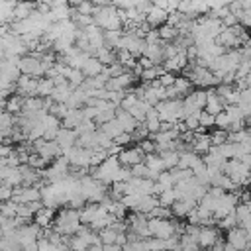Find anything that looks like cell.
Segmentation results:
<instances>
[{"instance_id":"cell-21","label":"cell","mask_w":251,"mask_h":251,"mask_svg":"<svg viewBox=\"0 0 251 251\" xmlns=\"http://www.w3.org/2000/svg\"><path fill=\"white\" fill-rule=\"evenodd\" d=\"M151 110V106L145 102V100H137V104L133 106V108H129V110H126V112H129L131 114V118L137 122V124H143L145 122V116H147V112Z\"/></svg>"},{"instance_id":"cell-27","label":"cell","mask_w":251,"mask_h":251,"mask_svg":"<svg viewBox=\"0 0 251 251\" xmlns=\"http://www.w3.org/2000/svg\"><path fill=\"white\" fill-rule=\"evenodd\" d=\"M159 206V200H157V196H141V200H139V206H137V210H135V214H143V216H147L153 208H157Z\"/></svg>"},{"instance_id":"cell-16","label":"cell","mask_w":251,"mask_h":251,"mask_svg":"<svg viewBox=\"0 0 251 251\" xmlns=\"http://www.w3.org/2000/svg\"><path fill=\"white\" fill-rule=\"evenodd\" d=\"M200 161H202L200 155H196L190 149H186V151H180L178 153V165H176V169H188V171H192V167L198 165Z\"/></svg>"},{"instance_id":"cell-4","label":"cell","mask_w":251,"mask_h":251,"mask_svg":"<svg viewBox=\"0 0 251 251\" xmlns=\"http://www.w3.org/2000/svg\"><path fill=\"white\" fill-rule=\"evenodd\" d=\"M37 82H39V78H35V76L20 75L18 80H16V84H14V90L24 100L25 98H31V96H37Z\"/></svg>"},{"instance_id":"cell-43","label":"cell","mask_w":251,"mask_h":251,"mask_svg":"<svg viewBox=\"0 0 251 251\" xmlns=\"http://www.w3.org/2000/svg\"><path fill=\"white\" fill-rule=\"evenodd\" d=\"M116 237H118V233H116L114 229H110V227L98 231V239H100L102 245H112V243H116Z\"/></svg>"},{"instance_id":"cell-12","label":"cell","mask_w":251,"mask_h":251,"mask_svg":"<svg viewBox=\"0 0 251 251\" xmlns=\"http://www.w3.org/2000/svg\"><path fill=\"white\" fill-rule=\"evenodd\" d=\"M53 220H55V210H53V208H45V206L33 216V224L39 226L41 229L51 227V226H53Z\"/></svg>"},{"instance_id":"cell-54","label":"cell","mask_w":251,"mask_h":251,"mask_svg":"<svg viewBox=\"0 0 251 251\" xmlns=\"http://www.w3.org/2000/svg\"><path fill=\"white\" fill-rule=\"evenodd\" d=\"M239 22H237V18L233 16V14H229V16H226L224 20H222V25L227 29V27H233V25H237Z\"/></svg>"},{"instance_id":"cell-22","label":"cell","mask_w":251,"mask_h":251,"mask_svg":"<svg viewBox=\"0 0 251 251\" xmlns=\"http://www.w3.org/2000/svg\"><path fill=\"white\" fill-rule=\"evenodd\" d=\"M98 129L104 133V135H108L112 141L120 135V133H124V129H122V126H120V122L114 118V120H110V122H106V124H102V126H98Z\"/></svg>"},{"instance_id":"cell-48","label":"cell","mask_w":251,"mask_h":251,"mask_svg":"<svg viewBox=\"0 0 251 251\" xmlns=\"http://www.w3.org/2000/svg\"><path fill=\"white\" fill-rule=\"evenodd\" d=\"M137 147H139V151H141L143 155H153V153H155V141H151L149 137L143 139V141H139Z\"/></svg>"},{"instance_id":"cell-49","label":"cell","mask_w":251,"mask_h":251,"mask_svg":"<svg viewBox=\"0 0 251 251\" xmlns=\"http://www.w3.org/2000/svg\"><path fill=\"white\" fill-rule=\"evenodd\" d=\"M129 171H131V176H133V178H147V176H149V169H147L143 163L131 167Z\"/></svg>"},{"instance_id":"cell-14","label":"cell","mask_w":251,"mask_h":251,"mask_svg":"<svg viewBox=\"0 0 251 251\" xmlns=\"http://www.w3.org/2000/svg\"><path fill=\"white\" fill-rule=\"evenodd\" d=\"M167 16H169V14H167L165 10H159V8H155V6H153V8L147 12L145 22L149 24V27H151V29H157V27H161V25L167 22Z\"/></svg>"},{"instance_id":"cell-29","label":"cell","mask_w":251,"mask_h":251,"mask_svg":"<svg viewBox=\"0 0 251 251\" xmlns=\"http://www.w3.org/2000/svg\"><path fill=\"white\" fill-rule=\"evenodd\" d=\"M94 57H96L104 67H110L112 63H116V51H114V49H108V47H100V49L94 53Z\"/></svg>"},{"instance_id":"cell-18","label":"cell","mask_w":251,"mask_h":251,"mask_svg":"<svg viewBox=\"0 0 251 251\" xmlns=\"http://www.w3.org/2000/svg\"><path fill=\"white\" fill-rule=\"evenodd\" d=\"M80 71H82L84 78H94V76H98V75L104 71V65H102L96 57H90V59L84 63V67H82Z\"/></svg>"},{"instance_id":"cell-6","label":"cell","mask_w":251,"mask_h":251,"mask_svg":"<svg viewBox=\"0 0 251 251\" xmlns=\"http://www.w3.org/2000/svg\"><path fill=\"white\" fill-rule=\"evenodd\" d=\"M226 243L231 245V247L237 249V251H247V249L251 247V245H249V239H247V233H245V229H241V227L229 229L227 235H226Z\"/></svg>"},{"instance_id":"cell-28","label":"cell","mask_w":251,"mask_h":251,"mask_svg":"<svg viewBox=\"0 0 251 251\" xmlns=\"http://www.w3.org/2000/svg\"><path fill=\"white\" fill-rule=\"evenodd\" d=\"M157 33H159V39L163 43H171V41H175L178 37V29L176 27H171L167 24H163L161 27H157Z\"/></svg>"},{"instance_id":"cell-40","label":"cell","mask_w":251,"mask_h":251,"mask_svg":"<svg viewBox=\"0 0 251 251\" xmlns=\"http://www.w3.org/2000/svg\"><path fill=\"white\" fill-rule=\"evenodd\" d=\"M198 126L206 131L208 127H214L216 126V116H212V114H208V112H200V116H198Z\"/></svg>"},{"instance_id":"cell-53","label":"cell","mask_w":251,"mask_h":251,"mask_svg":"<svg viewBox=\"0 0 251 251\" xmlns=\"http://www.w3.org/2000/svg\"><path fill=\"white\" fill-rule=\"evenodd\" d=\"M14 145H10V143H0V159H6V157H10L12 153H14Z\"/></svg>"},{"instance_id":"cell-55","label":"cell","mask_w":251,"mask_h":251,"mask_svg":"<svg viewBox=\"0 0 251 251\" xmlns=\"http://www.w3.org/2000/svg\"><path fill=\"white\" fill-rule=\"evenodd\" d=\"M127 243V233H118V237H116V245L118 247H124Z\"/></svg>"},{"instance_id":"cell-8","label":"cell","mask_w":251,"mask_h":251,"mask_svg":"<svg viewBox=\"0 0 251 251\" xmlns=\"http://www.w3.org/2000/svg\"><path fill=\"white\" fill-rule=\"evenodd\" d=\"M76 139H78V135H76L75 129H65V127H61L59 133H57V137H55V143H57V145L63 149V153H65L67 149H71V147L76 145Z\"/></svg>"},{"instance_id":"cell-46","label":"cell","mask_w":251,"mask_h":251,"mask_svg":"<svg viewBox=\"0 0 251 251\" xmlns=\"http://www.w3.org/2000/svg\"><path fill=\"white\" fill-rule=\"evenodd\" d=\"M149 137V131H147V127H145V124H137V127L133 129V133H131V141H143V139H147Z\"/></svg>"},{"instance_id":"cell-59","label":"cell","mask_w":251,"mask_h":251,"mask_svg":"<svg viewBox=\"0 0 251 251\" xmlns=\"http://www.w3.org/2000/svg\"><path fill=\"white\" fill-rule=\"evenodd\" d=\"M247 133H249V135H251V126H249V127H247Z\"/></svg>"},{"instance_id":"cell-41","label":"cell","mask_w":251,"mask_h":251,"mask_svg":"<svg viewBox=\"0 0 251 251\" xmlns=\"http://www.w3.org/2000/svg\"><path fill=\"white\" fill-rule=\"evenodd\" d=\"M27 167H31V169H35V171H43V169H47L49 165L37 155V153H29V157H27V163H25Z\"/></svg>"},{"instance_id":"cell-34","label":"cell","mask_w":251,"mask_h":251,"mask_svg":"<svg viewBox=\"0 0 251 251\" xmlns=\"http://www.w3.org/2000/svg\"><path fill=\"white\" fill-rule=\"evenodd\" d=\"M16 214H18V204H16L14 200L0 202V216H4V218H8V220H12V218H16Z\"/></svg>"},{"instance_id":"cell-44","label":"cell","mask_w":251,"mask_h":251,"mask_svg":"<svg viewBox=\"0 0 251 251\" xmlns=\"http://www.w3.org/2000/svg\"><path fill=\"white\" fill-rule=\"evenodd\" d=\"M137 94L133 92V90H126V96H124V100H122V104H120V108L122 110H129V108H133L135 104H137Z\"/></svg>"},{"instance_id":"cell-35","label":"cell","mask_w":251,"mask_h":251,"mask_svg":"<svg viewBox=\"0 0 251 251\" xmlns=\"http://www.w3.org/2000/svg\"><path fill=\"white\" fill-rule=\"evenodd\" d=\"M151 218H155V220H171V218H173V212H171V208L157 206V208H153V210L147 214V220H151Z\"/></svg>"},{"instance_id":"cell-17","label":"cell","mask_w":251,"mask_h":251,"mask_svg":"<svg viewBox=\"0 0 251 251\" xmlns=\"http://www.w3.org/2000/svg\"><path fill=\"white\" fill-rule=\"evenodd\" d=\"M76 88H73L69 82L67 84H61V86H55L53 88V92H51V100L55 102V104H67V100H69V96L75 92Z\"/></svg>"},{"instance_id":"cell-11","label":"cell","mask_w":251,"mask_h":251,"mask_svg":"<svg viewBox=\"0 0 251 251\" xmlns=\"http://www.w3.org/2000/svg\"><path fill=\"white\" fill-rule=\"evenodd\" d=\"M204 112H208V114H212V116H218L220 112H224V102H222V98L216 94L214 88H208V98H206Z\"/></svg>"},{"instance_id":"cell-57","label":"cell","mask_w":251,"mask_h":251,"mask_svg":"<svg viewBox=\"0 0 251 251\" xmlns=\"http://www.w3.org/2000/svg\"><path fill=\"white\" fill-rule=\"evenodd\" d=\"M65 239H67V237H65ZM55 251H71V249H69V245L63 241L61 245H57V247H55Z\"/></svg>"},{"instance_id":"cell-9","label":"cell","mask_w":251,"mask_h":251,"mask_svg":"<svg viewBox=\"0 0 251 251\" xmlns=\"http://www.w3.org/2000/svg\"><path fill=\"white\" fill-rule=\"evenodd\" d=\"M198 206V202H194V200H176L173 206H171V212H173V218H176V220H182V218H186L194 208Z\"/></svg>"},{"instance_id":"cell-30","label":"cell","mask_w":251,"mask_h":251,"mask_svg":"<svg viewBox=\"0 0 251 251\" xmlns=\"http://www.w3.org/2000/svg\"><path fill=\"white\" fill-rule=\"evenodd\" d=\"M53 88H55L53 80L47 78V76H41L39 82H37V98H49L51 92H53Z\"/></svg>"},{"instance_id":"cell-42","label":"cell","mask_w":251,"mask_h":251,"mask_svg":"<svg viewBox=\"0 0 251 251\" xmlns=\"http://www.w3.org/2000/svg\"><path fill=\"white\" fill-rule=\"evenodd\" d=\"M169 173H171V176H173L175 184H178V182H184V180L192 178V171H188V169H173V171H169Z\"/></svg>"},{"instance_id":"cell-25","label":"cell","mask_w":251,"mask_h":251,"mask_svg":"<svg viewBox=\"0 0 251 251\" xmlns=\"http://www.w3.org/2000/svg\"><path fill=\"white\" fill-rule=\"evenodd\" d=\"M96 212H98V204H90V202H86V204L78 210V214H80V224H82V226H90V222L94 220Z\"/></svg>"},{"instance_id":"cell-23","label":"cell","mask_w":251,"mask_h":251,"mask_svg":"<svg viewBox=\"0 0 251 251\" xmlns=\"http://www.w3.org/2000/svg\"><path fill=\"white\" fill-rule=\"evenodd\" d=\"M143 165H145V167L149 169V173H153V175H161V173L165 171V165H163V161H161V157H159L157 153H153V155H145Z\"/></svg>"},{"instance_id":"cell-36","label":"cell","mask_w":251,"mask_h":251,"mask_svg":"<svg viewBox=\"0 0 251 251\" xmlns=\"http://www.w3.org/2000/svg\"><path fill=\"white\" fill-rule=\"evenodd\" d=\"M71 8H75V12L80 16H94L96 10L94 2H78V4H71Z\"/></svg>"},{"instance_id":"cell-15","label":"cell","mask_w":251,"mask_h":251,"mask_svg":"<svg viewBox=\"0 0 251 251\" xmlns=\"http://www.w3.org/2000/svg\"><path fill=\"white\" fill-rule=\"evenodd\" d=\"M116 120L120 122V126H122V129L126 131V133H133V129L137 127V122L131 118V114L129 112H126V110H122V108H116Z\"/></svg>"},{"instance_id":"cell-24","label":"cell","mask_w":251,"mask_h":251,"mask_svg":"<svg viewBox=\"0 0 251 251\" xmlns=\"http://www.w3.org/2000/svg\"><path fill=\"white\" fill-rule=\"evenodd\" d=\"M173 90H175L176 96L182 100V96H186L188 92H192V82H190L186 76H176V78H175V84H173Z\"/></svg>"},{"instance_id":"cell-20","label":"cell","mask_w":251,"mask_h":251,"mask_svg":"<svg viewBox=\"0 0 251 251\" xmlns=\"http://www.w3.org/2000/svg\"><path fill=\"white\" fill-rule=\"evenodd\" d=\"M24 110V98L18 96V94H12L6 98V106H4V112L12 114V116H20Z\"/></svg>"},{"instance_id":"cell-51","label":"cell","mask_w":251,"mask_h":251,"mask_svg":"<svg viewBox=\"0 0 251 251\" xmlns=\"http://www.w3.org/2000/svg\"><path fill=\"white\" fill-rule=\"evenodd\" d=\"M214 127H218V129H226V131H227V127H229V118H227L226 112H220V114L216 116V126H214Z\"/></svg>"},{"instance_id":"cell-52","label":"cell","mask_w":251,"mask_h":251,"mask_svg":"<svg viewBox=\"0 0 251 251\" xmlns=\"http://www.w3.org/2000/svg\"><path fill=\"white\" fill-rule=\"evenodd\" d=\"M114 143H116L118 147H127V145L131 143V135L124 131V133H120V135H118V137L114 139Z\"/></svg>"},{"instance_id":"cell-2","label":"cell","mask_w":251,"mask_h":251,"mask_svg":"<svg viewBox=\"0 0 251 251\" xmlns=\"http://www.w3.org/2000/svg\"><path fill=\"white\" fill-rule=\"evenodd\" d=\"M94 25H98L102 31H120L122 29V20L118 16V10L114 8V4L108 6H98V10L94 12Z\"/></svg>"},{"instance_id":"cell-19","label":"cell","mask_w":251,"mask_h":251,"mask_svg":"<svg viewBox=\"0 0 251 251\" xmlns=\"http://www.w3.org/2000/svg\"><path fill=\"white\" fill-rule=\"evenodd\" d=\"M82 120L84 118H82V110L80 108L78 110H69V114L61 120V127H65V129H76Z\"/></svg>"},{"instance_id":"cell-7","label":"cell","mask_w":251,"mask_h":251,"mask_svg":"<svg viewBox=\"0 0 251 251\" xmlns=\"http://www.w3.org/2000/svg\"><path fill=\"white\" fill-rule=\"evenodd\" d=\"M220 241L218 237V227H210V226H200V231H198V237H196V243L198 247L204 251V249H210L212 245H216Z\"/></svg>"},{"instance_id":"cell-1","label":"cell","mask_w":251,"mask_h":251,"mask_svg":"<svg viewBox=\"0 0 251 251\" xmlns=\"http://www.w3.org/2000/svg\"><path fill=\"white\" fill-rule=\"evenodd\" d=\"M82 224H80V214H78V210H73V208H69V206H65L63 210H59L57 214H55V220H53V229L59 233V235H63V237H73L76 231H78V227H80Z\"/></svg>"},{"instance_id":"cell-10","label":"cell","mask_w":251,"mask_h":251,"mask_svg":"<svg viewBox=\"0 0 251 251\" xmlns=\"http://www.w3.org/2000/svg\"><path fill=\"white\" fill-rule=\"evenodd\" d=\"M210 147H212V143H210L208 133H196V131H194V139H192V143H190V151L202 157V155H206V153L210 151Z\"/></svg>"},{"instance_id":"cell-13","label":"cell","mask_w":251,"mask_h":251,"mask_svg":"<svg viewBox=\"0 0 251 251\" xmlns=\"http://www.w3.org/2000/svg\"><path fill=\"white\" fill-rule=\"evenodd\" d=\"M33 10H35V4H33V2H16V8H14V12H12V22L27 20Z\"/></svg>"},{"instance_id":"cell-33","label":"cell","mask_w":251,"mask_h":251,"mask_svg":"<svg viewBox=\"0 0 251 251\" xmlns=\"http://www.w3.org/2000/svg\"><path fill=\"white\" fill-rule=\"evenodd\" d=\"M208 137H210V143L214 145V147H218V145H224V143H227V131L226 129H212L210 133H208Z\"/></svg>"},{"instance_id":"cell-47","label":"cell","mask_w":251,"mask_h":251,"mask_svg":"<svg viewBox=\"0 0 251 251\" xmlns=\"http://www.w3.org/2000/svg\"><path fill=\"white\" fill-rule=\"evenodd\" d=\"M129 180H131V171L127 167H120L116 171V175H114V182H129Z\"/></svg>"},{"instance_id":"cell-5","label":"cell","mask_w":251,"mask_h":251,"mask_svg":"<svg viewBox=\"0 0 251 251\" xmlns=\"http://www.w3.org/2000/svg\"><path fill=\"white\" fill-rule=\"evenodd\" d=\"M143 159H145V155L139 151V147H137V145H135V147H124V149H122V153L118 155L120 165H122V167H127V169H131V167H135V165L143 163Z\"/></svg>"},{"instance_id":"cell-45","label":"cell","mask_w":251,"mask_h":251,"mask_svg":"<svg viewBox=\"0 0 251 251\" xmlns=\"http://www.w3.org/2000/svg\"><path fill=\"white\" fill-rule=\"evenodd\" d=\"M75 131H76V135H86V133H94V131H96V124H94V122H88V120H82V122L78 124V127H76Z\"/></svg>"},{"instance_id":"cell-38","label":"cell","mask_w":251,"mask_h":251,"mask_svg":"<svg viewBox=\"0 0 251 251\" xmlns=\"http://www.w3.org/2000/svg\"><path fill=\"white\" fill-rule=\"evenodd\" d=\"M157 200H159V206H165V208H171L175 202H176V196H175V190L171 188V190H163L159 196H157Z\"/></svg>"},{"instance_id":"cell-3","label":"cell","mask_w":251,"mask_h":251,"mask_svg":"<svg viewBox=\"0 0 251 251\" xmlns=\"http://www.w3.org/2000/svg\"><path fill=\"white\" fill-rule=\"evenodd\" d=\"M147 229L151 233V237H157V239H171V237H176L175 235V226H173V220H147Z\"/></svg>"},{"instance_id":"cell-58","label":"cell","mask_w":251,"mask_h":251,"mask_svg":"<svg viewBox=\"0 0 251 251\" xmlns=\"http://www.w3.org/2000/svg\"><path fill=\"white\" fill-rule=\"evenodd\" d=\"M88 251H104V249H102V243H96V245H90Z\"/></svg>"},{"instance_id":"cell-31","label":"cell","mask_w":251,"mask_h":251,"mask_svg":"<svg viewBox=\"0 0 251 251\" xmlns=\"http://www.w3.org/2000/svg\"><path fill=\"white\" fill-rule=\"evenodd\" d=\"M159 157H161V161H163V165H165V171H173V169H176V165H178V153L176 151H163V153H159Z\"/></svg>"},{"instance_id":"cell-50","label":"cell","mask_w":251,"mask_h":251,"mask_svg":"<svg viewBox=\"0 0 251 251\" xmlns=\"http://www.w3.org/2000/svg\"><path fill=\"white\" fill-rule=\"evenodd\" d=\"M175 78H176V75H173V73H163L157 80H159V84H161L163 88H171V86L175 84Z\"/></svg>"},{"instance_id":"cell-37","label":"cell","mask_w":251,"mask_h":251,"mask_svg":"<svg viewBox=\"0 0 251 251\" xmlns=\"http://www.w3.org/2000/svg\"><path fill=\"white\" fill-rule=\"evenodd\" d=\"M157 184H159V188L161 190H171V188H175V180H173V176H171V173L169 171H163L159 176H157V180H155Z\"/></svg>"},{"instance_id":"cell-56","label":"cell","mask_w":251,"mask_h":251,"mask_svg":"<svg viewBox=\"0 0 251 251\" xmlns=\"http://www.w3.org/2000/svg\"><path fill=\"white\" fill-rule=\"evenodd\" d=\"M102 249H104V251H122V247H118L116 243H112V245H102Z\"/></svg>"},{"instance_id":"cell-26","label":"cell","mask_w":251,"mask_h":251,"mask_svg":"<svg viewBox=\"0 0 251 251\" xmlns=\"http://www.w3.org/2000/svg\"><path fill=\"white\" fill-rule=\"evenodd\" d=\"M143 124H145V127H147L149 135L159 131V127H161V120H159V114H157V110H155V108H151V110L147 112V116H145V122H143Z\"/></svg>"},{"instance_id":"cell-39","label":"cell","mask_w":251,"mask_h":251,"mask_svg":"<svg viewBox=\"0 0 251 251\" xmlns=\"http://www.w3.org/2000/svg\"><path fill=\"white\" fill-rule=\"evenodd\" d=\"M216 227H220V229H226V231H229V229H233V227H237V220H235V214L231 212V214H227L226 218H222V220H218V224H216Z\"/></svg>"},{"instance_id":"cell-32","label":"cell","mask_w":251,"mask_h":251,"mask_svg":"<svg viewBox=\"0 0 251 251\" xmlns=\"http://www.w3.org/2000/svg\"><path fill=\"white\" fill-rule=\"evenodd\" d=\"M43 110V98H37V96H31V98H25L24 100V110L22 112H41ZM45 112V110H43Z\"/></svg>"}]
</instances>
